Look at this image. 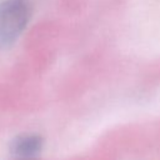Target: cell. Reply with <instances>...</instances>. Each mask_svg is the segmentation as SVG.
I'll list each match as a JSON object with an SVG mask.
<instances>
[{"label": "cell", "instance_id": "1", "mask_svg": "<svg viewBox=\"0 0 160 160\" xmlns=\"http://www.w3.org/2000/svg\"><path fill=\"white\" fill-rule=\"evenodd\" d=\"M31 15V0L0 1V49H6L16 42L26 29Z\"/></svg>", "mask_w": 160, "mask_h": 160}, {"label": "cell", "instance_id": "2", "mask_svg": "<svg viewBox=\"0 0 160 160\" xmlns=\"http://www.w3.org/2000/svg\"><path fill=\"white\" fill-rule=\"evenodd\" d=\"M44 146V140L38 134H21L15 136L9 146V151L15 160H35Z\"/></svg>", "mask_w": 160, "mask_h": 160}]
</instances>
